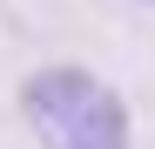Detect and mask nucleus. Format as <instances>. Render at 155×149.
<instances>
[{
    "instance_id": "f257e3e1",
    "label": "nucleus",
    "mask_w": 155,
    "mask_h": 149,
    "mask_svg": "<svg viewBox=\"0 0 155 149\" xmlns=\"http://www.w3.org/2000/svg\"><path fill=\"white\" fill-rule=\"evenodd\" d=\"M20 109H27L41 149H128V102L74 61L34 68L20 81Z\"/></svg>"
}]
</instances>
